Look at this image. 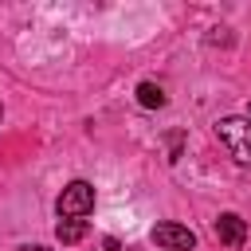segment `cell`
<instances>
[{
    "label": "cell",
    "mask_w": 251,
    "mask_h": 251,
    "mask_svg": "<svg viewBox=\"0 0 251 251\" xmlns=\"http://www.w3.org/2000/svg\"><path fill=\"white\" fill-rule=\"evenodd\" d=\"M216 133L239 165H251V118H220Z\"/></svg>",
    "instance_id": "1"
},
{
    "label": "cell",
    "mask_w": 251,
    "mask_h": 251,
    "mask_svg": "<svg viewBox=\"0 0 251 251\" xmlns=\"http://www.w3.org/2000/svg\"><path fill=\"white\" fill-rule=\"evenodd\" d=\"M153 243H157V247H165V251H192V247H196V231H192V227H184V224L165 220V224H157V227H153Z\"/></svg>",
    "instance_id": "3"
},
{
    "label": "cell",
    "mask_w": 251,
    "mask_h": 251,
    "mask_svg": "<svg viewBox=\"0 0 251 251\" xmlns=\"http://www.w3.org/2000/svg\"><path fill=\"white\" fill-rule=\"evenodd\" d=\"M0 118H4V110H0Z\"/></svg>",
    "instance_id": "9"
},
{
    "label": "cell",
    "mask_w": 251,
    "mask_h": 251,
    "mask_svg": "<svg viewBox=\"0 0 251 251\" xmlns=\"http://www.w3.org/2000/svg\"><path fill=\"white\" fill-rule=\"evenodd\" d=\"M247 118H251V106H247Z\"/></svg>",
    "instance_id": "8"
},
{
    "label": "cell",
    "mask_w": 251,
    "mask_h": 251,
    "mask_svg": "<svg viewBox=\"0 0 251 251\" xmlns=\"http://www.w3.org/2000/svg\"><path fill=\"white\" fill-rule=\"evenodd\" d=\"M137 102H141L145 110H161V106H165V90H161L157 82H137Z\"/></svg>",
    "instance_id": "6"
},
{
    "label": "cell",
    "mask_w": 251,
    "mask_h": 251,
    "mask_svg": "<svg viewBox=\"0 0 251 251\" xmlns=\"http://www.w3.org/2000/svg\"><path fill=\"white\" fill-rule=\"evenodd\" d=\"M216 239L227 243V247H243L247 243V220L235 216V212H220L216 216Z\"/></svg>",
    "instance_id": "4"
},
{
    "label": "cell",
    "mask_w": 251,
    "mask_h": 251,
    "mask_svg": "<svg viewBox=\"0 0 251 251\" xmlns=\"http://www.w3.org/2000/svg\"><path fill=\"white\" fill-rule=\"evenodd\" d=\"M55 208H59L63 220H86V216L94 212V184H90V180H71V184L59 192Z\"/></svg>",
    "instance_id": "2"
},
{
    "label": "cell",
    "mask_w": 251,
    "mask_h": 251,
    "mask_svg": "<svg viewBox=\"0 0 251 251\" xmlns=\"http://www.w3.org/2000/svg\"><path fill=\"white\" fill-rule=\"evenodd\" d=\"M86 231H90L86 220H59V224H55L59 243H78V239H86Z\"/></svg>",
    "instance_id": "5"
},
{
    "label": "cell",
    "mask_w": 251,
    "mask_h": 251,
    "mask_svg": "<svg viewBox=\"0 0 251 251\" xmlns=\"http://www.w3.org/2000/svg\"><path fill=\"white\" fill-rule=\"evenodd\" d=\"M16 251H51V247H43V243H24V247H16Z\"/></svg>",
    "instance_id": "7"
}]
</instances>
